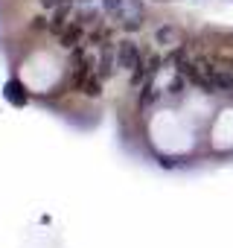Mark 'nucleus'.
I'll return each instance as SVG.
<instances>
[{
    "label": "nucleus",
    "mask_w": 233,
    "mask_h": 248,
    "mask_svg": "<svg viewBox=\"0 0 233 248\" xmlns=\"http://www.w3.org/2000/svg\"><path fill=\"white\" fill-rule=\"evenodd\" d=\"M47 21H50V32L58 38V32H61V30L73 21V3H70V6H58V9H53Z\"/></svg>",
    "instance_id": "obj_5"
},
{
    "label": "nucleus",
    "mask_w": 233,
    "mask_h": 248,
    "mask_svg": "<svg viewBox=\"0 0 233 248\" xmlns=\"http://www.w3.org/2000/svg\"><path fill=\"white\" fill-rule=\"evenodd\" d=\"M21 91H24V88H21V82H18V79H12V82L6 85V96H9L15 105H24V102H27V93H21Z\"/></svg>",
    "instance_id": "obj_10"
},
{
    "label": "nucleus",
    "mask_w": 233,
    "mask_h": 248,
    "mask_svg": "<svg viewBox=\"0 0 233 248\" xmlns=\"http://www.w3.org/2000/svg\"><path fill=\"white\" fill-rule=\"evenodd\" d=\"M140 64H143V50L137 47V41L123 38L120 44H116V67L134 73V70H140Z\"/></svg>",
    "instance_id": "obj_1"
},
{
    "label": "nucleus",
    "mask_w": 233,
    "mask_h": 248,
    "mask_svg": "<svg viewBox=\"0 0 233 248\" xmlns=\"http://www.w3.org/2000/svg\"><path fill=\"white\" fill-rule=\"evenodd\" d=\"M158 96H160V93H158V88H152V82L140 88V105H143V108H146V105H152Z\"/></svg>",
    "instance_id": "obj_11"
},
{
    "label": "nucleus",
    "mask_w": 233,
    "mask_h": 248,
    "mask_svg": "<svg viewBox=\"0 0 233 248\" xmlns=\"http://www.w3.org/2000/svg\"><path fill=\"white\" fill-rule=\"evenodd\" d=\"M123 6H126V0H102V12H105L108 18H114V21H120Z\"/></svg>",
    "instance_id": "obj_9"
},
{
    "label": "nucleus",
    "mask_w": 233,
    "mask_h": 248,
    "mask_svg": "<svg viewBox=\"0 0 233 248\" xmlns=\"http://www.w3.org/2000/svg\"><path fill=\"white\" fill-rule=\"evenodd\" d=\"M85 38H87V24L82 21V15H76L61 32H58V41H61V47L64 50H73V47H79V44H85Z\"/></svg>",
    "instance_id": "obj_3"
},
{
    "label": "nucleus",
    "mask_w": 233,
    "mask_h": 248,
    "mask_svg": "<svg viewBox=\"0 0 233 248\" xmlns=\"http://www.w3.org/2000/svg\"><path fill=\"white\" fill-rule=\"evenodd\" d=\"M102 82H105V79L93 70V73L82 82V93H85L87 99H99V96H102Z\"/></svg>",
    "instance_id": "obj_8"
},
{
    "label": "nucleus",
    "mask_w": 233,
    "mask_h": 248,
    "mask_svg": "<svg viewBox=\"0 0 233 248\" xmlns=\"http://www.w3.org/2000/svg\"><path fill=\"white\" fill-rule=\"evenodd\" d=\"M146 21V3L143 0H126L123 6V15H120V24L126 32H137Z\"/></svg>",
    "instance_id": "obj_2"
},
{
    "label": "nucleus",
    "mask_w": 233,
    "mask_h": 248,
    "mask_svg": "<svg viewBox=\"0 0 233 248\" xmlns=\"http://www.w3.org/2000/svg\"><path fill=\"white\" fill-rule=\"evenodd\" d=\"M38 3H41L47 12H53V9H58V6H70L73 0H38Z\"/></svg>",
    "instance_id": "obj_13"
},
{
    "label": "nucleus",
    "mask_w": 233,
    "mask_h": 248,
    "mask_svg": "<svg viewBox=\"0 0 233 248\" xmlns=\"http://www.w3.org/2000/svg\"><path fill=\"white\" fill-rule=\"evenodd\" d=\"M85 41H87L90 47H96V50H99L102 44H108V41H111V27L99 18V21H96V27L87 32V38H85Z\"/></svg>",
    "instance_id": "obj_7"
},
{
    "label": "nucleus",
    "mask_w": 233,
    "mask_h": 248,
    "mask_svg": "<svg viewBox=\"0 0 233 248\" xmlns=\"http://www.w3.org/2000/svg\"><path fill=\"white\" fill-rule=\"evenodd\" d=\"M155 44H160V47H178L181 44V27H175V24L158 27L155 30Z\"/></svg>",
    "instance_id": "obj_6"
},
{
    "label": "nucleus",
    "mask_w": 233,
    "mask_h": 248,
    "mask_svg": "<svg viewBox=\"0 0 233 248\" xmlns=\"http://www.w3.org/2000/svg\"><path fill=\"white\" fill-rule=\"evenodd\" d=\"M35 32H50V21L44 18V15H38V18H32V24H29Z\"/></svg>",
    "instance_id": "obj_12"
},
{
    "label": "nucleus",
    "mask_w": 233,
    "mask_h": 248,
    "mask_svg": "<svg viewBox=\"0 0 233 248\" xmlns=\"http://www.w3.org/2000/svg\"><path fill=\"white\" fill-rule=\"evenodd\" d=\"M93 70H96L102 79H108V76L116 70V44H114V41H108V44L99 47V56H96V62H93Z\"/></svg>",
    "instance_id": "obj_4"
}]
</instances>
